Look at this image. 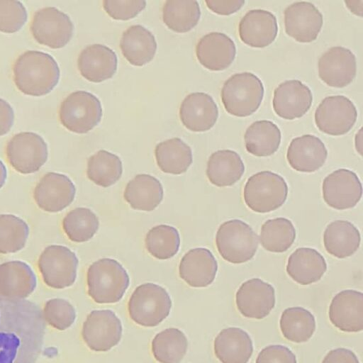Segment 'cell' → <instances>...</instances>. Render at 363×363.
Instances as JSON below:
<instances>
[{"instance_id": "6da1fadb", "label": "cell", "mask_w": 363, "mask_h": 363, "mask_svg": "<svg viewBox=\"0 0 363 363\" xmlns=\"http://www.w3.org/2000/svg\"><path fill=\"white\" fill-rule=\"evenodd\" d=\"M45 326L35 303L0 296V363H36Z\"/></svg>"}, {"instance_id": "7a4b0ae2", "label": "cell", "mask_w": 363, "mask_h": 363, "mask_svg": "<svg viewBox=\"0 0 363 363\" xmlns=\"http://www.w3.org/2000/svg\"><path fill=\"white\" fill-rule=\"evenodd\" d=\"M13 81L23 94L40 96L50 93L57 84L60 69L49 54L28 50L20 55L13 65Z\"/></svg>"}, {"instance_id": "3957f363", "label": "cell", "mask_w": 363, "mask_h": 363, "mask_svg": "<svg viewBox=\"0 0 363 363\" xmlns=\"http://www.w3.org/2000/svg\"><path fill=\"white\" fill-rule=\"evenodd\" d=\"M89 296L97 303H114L123 296L130 284L129 276L118 261L102 258L87 269Z\"/></svg>"}, {"instance_id": "277c9868", "label": "cell", "mask_w": 363, "mask_h": 363, "mask_svg": "<svg viewBox=\"0 0 363 363\" xmlns=\"http://www.w3.org/2000/svg\"><path fill=\"white\" fill-rule=\"evenodd\" d=\"M261 79L252 72L235 73L223 84L220 98L225 111L238 117H247L259 107L264 96Z\"/></svg>"}, {"instance_id": "5b68a950", "label": "cell", "mask_w": 363, "mask_h": 363, "mask_svg": "<svg viewBox=\"0 0 363 363\" xmlns=\"http://www.w3.org/2000/svg\"><path fill=\"white\" fill-rule=\"evenodd\" d=\"M171 308L172 300L167 291L153 283L138 286L128 303L130 318L144 327L159 325L169 315Z\"/></svg>"}, {"instance_id": "8992f818", "label": "cell", "mask_w": 363, "mask_h": 363, "mask_svg": "<svg viewBox=\"0 0 363 363\" xmlns=\"http://www.w3.org/2000/svg\"><path fill=\"white\" fill-rule=\"evenodd\" d=\"M258 242V236L252 228L238 219L222 223L216 235V245L220 255L233 264L250 260L257 252Z\"/></svg>"}, {"instance_id": "52a82bcc", "label": "cell", "mask_w": 363, "mask_h": 363, "mask_svg": "<svg viewBox=\"0 0 363 363\" xmlns=\"http://www.w3.org/2000/svg\"><path fill=\"white\" fill-rule=\"evenodd\" d=\"M288 186L284 178L271 171H262L246 182L243 198L247 206L265 213L281 207L286 200Z\"/></svg>"}, {"instance_id": "ba28073f", "label": "cell", "mask_w": 363, "mask_h": 363, "mask_svg": "<svg viewBox=\"0 0 363 363\" xmlns=\"http://www.w3.org/2000/svg\"><path fill=\"white\" fill-rule=\"evenodd\" d=\"M102 107L99 99L86 91H76L61 103L59 118L69 130L86 133L100 122Z\"/></svg>"}, {"instance_id": "9c48e42d", "label": "cell", "mask_w": 363, "mask_h": 363, "mask_svg": "<svg viewBox=\"0 0 363 363\" xmlns=\"http://www.w3.org/2000/svg\"><path fill=\"white\" fill-rule=\"evenodd\" d=\"M78 264V258L74 252L58 245L45 247L37 263L43 282L56 289L71 286L74 283Z\"/></svg>"}, {"instance_id": "30bf717a", "label": "cell", "mask_w": 363, "mask_h": 363, "mask_svg": "<svg viewBox=\"0 0 363 363\" xmlns=\"http://www.w3.org/2000/svg\"><path fill=\"white\" fill-rule=\"evenodd\" d=\"M6 156L16 171L23 174H32L38 172L46 162L48 145L37 133H19L8 141Z\"/></svg>"}, {"instance_id": "8fae6325", "label": "cell", "mask_w": 363, "mask_h": 363, "mask_svg": "<svg viewBox=\"0 0 363 363\" xmlns=\"http://www.w3.org/2000/svg\"><path fill=\"white\" fill-rule=\"evenodd\" d=\"M30 31L40 44L57 49L64 47L70 40L74 25L64 12L55 7H45L33 15Z\"/></svg>"}, {"instance_id": "7c38bea8", "label": "cell", "mask_w": 363, "mask_h": 363, "mask_svg": "<svg viewBox=\"0 0 363 363\" xmlns=\"http://www.w3.org/2000/svg\"><path fill=\"white\" fill-rule=\"evenodd\" d=\"M357 118V111L354 104L342 95L324 98L314 114L317 128L321 132L334 136L348 133L354 125Z\"/></svg>"}, {"instance_id": "4fadbf2b", "label": "cell", "mask_w": 363, "mask_h": 363, "mask_svg": "<svg viewBox=\"0 0 363 363\" xmlns=\"http://www.w3.org/2000/svg\"><path fill=\"white\" fill-rule=\"evenodd\" d=\"M122 332L121 321L113 311L94 310L83 323L82 337L90 350L107 352L118 344Z\"/></svg>"}, {"instance_id": "5bb4252c", "label": "cell", "mask_w": 363, "mask_h": 363, "mask_svg": "<svg viewBox=\"0 0 363 363\" xmlns=\"http://www.w3.org/2000/svg\"><path fill=\"white\" fill-rule=\"evenodd\" d=\"M75 194V186L67 176L48 172L36 184L33 196L36 205L41 210L57 213L72 203Z\"/></svg>"}, {"instance_id": "9a60e30c", "label": "cell", "mask_w": 363, "mask_h": 363, "mask_svg": "<svg viewBox=\"0 0 363 363\" xmlns=\"http://www.w3.org/2000/svg\"><path fill=\"white\" fill-rule=\"evenodd\" d=\"M323 198L330 207L345 210L354 207L362 196V186L357 175L346 169L328 174L322 185Z\"/></svg>"}, {"instance_id": "2e32d148", "label": "cell", "mask_w": 363, "mask_h": 363, "mask_svg": "<svg viewBox=\"0 0 363 363\" xmlns=\"http://www.w3.org/2000/svg\"><path fill=\"white\" fill-rule=\"evenodd\" d=\"M286 34L300 43L315 40L323 23V17L315 6L309 1H296L284 11Z\"/></svg>"}, {"instance_id": "e0dca14e", "label": "cell", "mask_w": 363, "mask_h": 363, "mask_svg": "<svg viewBox=\"0 0 363 363\" xmlns=\"http://www.w3.org/2000/svg\"><path fill=\"white\" fill-rule=\"evenodd\" d=\"M318 67L319 77L327 85L344 87L350 84L356 76V57L345 47H332L320 57Z\"/></svg>"}, {"instance_id": "ac0fdd59", "label": "cell", "mask_w": 363, "mask_h": 363, "mask_svg": "<svg viewBox=\"0 0 363 363\" xmlns=\"http://www.w3.org/2000/svg\"><path fill=\"white\" fill-rule=\"evenodd\" d=\"M235 303L240 313L249 318L262 319L275 305L274 287L258 278L241 284L235 294Z\"/></svg>"}, {"instance_id": "d6986e66", "label": "cell", "mask_w": 363, "mask_h": 363, "mask_svg": "<svg viewBox=\"0 0 363 363\" xmlns=\"http://www.w3.org/2000/svg\"><path fill=\"white\" fill-rule=\"evenodd\" d=\"M313 101L311 89L298 79L286 80L274 91L272 106L274 112L286 120L302 117L310 109Z\"/></svg>"}, {"instance_id": "ffe728a7", "label": "cell", "mask_w": 363, "mask_h": 363, "mask_svg": "<svg viewBox=\"0 0 363 363\" xmlns=\"http://www.w3.org/2000/svg\"><path fill=\"white\" fill-rule=\"evenodd\" d=\"M332 324L343 332L363 330V294L355 290H344L333 298L329 308Z\"/></svg>"}, {"instance_id": "44dd1931", "label": "cell", "mask_w": 363, "mask_h": 363, "mask_svg": "<svg viewBox=\"0 0 363 363\" xmlns=\"http://www.w3.org/2000/svg\"><path fill=\"white\" fill-rule=\"evenodd\" d=\"M238 33L240 40L250 47H267L277 38V18L267 10H250L239 22Z\"/></svg>"}, {"instance_id": "7402d4cb", "label": "cell", "mask_w": 363, "mask_h": 363, "mask_svg": "<svg viewBox=\"0 0 363 363\" xmlns=\"http://www.w3.org/2000/svg\"><path fill=\"white\" fill-rule=\"evenodd\" d=\"M196 55L199 62L208 69L220 71L233 62L236 47L226 34L211 32L200 38L196 46Z\"/></svg>"}, {"instance_id": "603a6c76", "label": "cell", "mask_w": 363, "mask_h": 363, "mask_svg": "<svg viewBox=\"0 0 363 363\" xmlns=\"http://www.w3.org/2000/svg\"><path fill=\"white\" fill-rule=\"evenodd\" d=\"M179 116L183 125L194 132L211 129L216 123L218 109L213 98L203 92L187 95L182 101Z\"/></svg>"}, {"instance_id": "cb8c5ba5", "label": "cell", "mask_w": 363, "mask_h": 363, "mask_svg": "<svg viewBox=\"0 0 363 363\" xmlns=\"http://www.w3.org/2000/svg\"><path fill=\"white\" fill-rule=\"evenodd\" d=\"M328 150L323 142L313 135H303L294 138L287 149L289 165L301 172H313L325 162Z\"/></svg>"}, {"instance_id": "d4e9b609", "label": "cell", "mask_w": 363, "mask_h": 363, "mask_svg": "<svg viewBox=\"0 0 363 363\" xmlns=\"http://www.w3.org/2000/svg\"><path fill=\"white\" fill-rule=\"evenodd\" d=\"M218 271L217 261L212 252L203 247L188 251L182 258L180 277L190 286L206 287L214 281Z\"/></svg>"}, {"instance_id": "484cf974", "label": "cell", "mask_w": 363, "mask_h": 363, "mask_svg": "<svg viewBox=\"0 0 363 363\" xmlns=\"http://www.w3.org/2000/svg\"><path fill=\"white\" fill-rule=\"evenodd\" d=\"M36 286V276L27 263L14 260L0 264L1 297L26 299Z\"/></svg>"}, {"instance_id": "4316f807", "label": "cell", "mask_w": 363, "mask_h": 363, "mask_svg": "<svg viewBox=\"0 0 363 363\" xmlns=\"http://www.w3.org/2000/svg\"><path fill=\"white\" fill-rule=\"evenodd\" d=\"M80 74L92 82L111 78L117 69V56L108 47L94 44L86 47L77 59Z\"/></svg>"}, {"instance_id": "83f0119b", "label": "cell", "mask_w": 363, "mask_h": 363, "mask_svg": "<svg viewBox=\"0 0 363 363\" xmlns=\"http://www.w3.org/2000/svg\"><path fill=\"white\" fill-rule=\"evenodd\" d=\"M252 352V341L240 328H225L215 338L214 353L221 363H247Z\"/></svg>"}, {"instance_id": "f1b7e54d", "label": "cell", "mask_w": 363, "mask_h": 363, "mask_svg": "<svg viewBox=\"0 0 363 363\" xmlns=\"http://www.w3.org/2000/svg\"><path fill=\"white\" fill-rule=\"evenodd\" d=\"M286 269L294 281L308 285L321 279L327 270V263L316 250L300 247L289 256Z\"/></svg>"}, {"instance_id": "f546056e", "label": "cell", "mask_w": 363, "mask_h": 363, "mask_svg": "<svg viewBox=\"0 0 363 363\" xmlns=\"http://www.w3.org/2000/svg\"><path fill=\"white\" fill-rule=\"evenodd\" d=\"M120 48L131 65L143 66L153 59L157 43L150 30L140 25H133L123 33Z\"/></svg>"}, {"instance_id": "4dcf8cb0", "label": "cell", "mask_w": 363, "mask_h": 363, "mask_svg": "<svg viewBox=\"0 0 363 363\" xmlns=\"http://www.w3.org/2000/svg\"><path fill=\"white\" fill-rule=\"evenodd\" d=\"M163 195L162 186L157 179L141 174L127 184L123 197L133 209L151 211L162 202Z\"/></svg>"}, {"instance_id": "1f68e13d", "label": "cell", "mask_w": 363, "mask_h": 363, "mask_svg": "<svg viewBox=\"0 0 363 363\" xmlns=\"http://www.w3.org/2000/svg\"><path fill=\"white\" fill-rule=\"evenodd\" d=\"M244 172V163L236 152L220 150L209 157L206 172L211 184L223 187L235 184L241 179Z\"/></svg>"}, {"instance_id": "d6a6232c", "label": "cell", "mask_w": 363, "mask_h": 363, "mask_svg": "<svg viewBox=\"0 0 363 363\" xmlns=\"http://www.w3.org/2000/svg\"><path fill=\"white\" fill-rule=\"evenodd\" d=\"M361 241L358 229L350 222L337 220L328 224L323 233V243L331 255L343 259L358 250Z\"/></svg>"}, {"instance_id": "836d02e7", "label": "cell", "mask_w": 363, "mask_h": 363, "mask_svg": "<svg viewBox=\"0 0 363 363\" xmlns=\"http://www.w3.org/2000/svg\"><path fill=\"white\" fill-rule=\"evenodd\" d=\"M281 134L279 127L267 120L253 122L245 130L246 150L257 157L273 155L279 147Z\"/></svg>"}, {"instance_id": "e575fe53", "label": "cell", "mask_w": 363, "mask_h": 363, "mask_svg": "<svg viewBox=\"0 0 363 363\" xmlns=\"http://www.w3.org/2000/svg\"><path fill=\"white\" fill-rule=\"evenodd\" d=\"M155 155L160 169L168 174L184 173L193 162L191 147L179 138L157 144Z\"/></svg>"}, {"instance_id": "d590c367", "label": "cell", "mask_w": 363, "mask_h": 363, "mask_svg": "<svg viewBox=\"0 0 363 363\" xmlns=\"http://www.w3.org/2000/svg\"><path fill=\"white\" fill-rule=\"evenodd\" d=\"M151 348L155 359L160 363H179L186 353L188 340L179 329L169 328L154 337Z\"/></svg>"}, {"instance_id": "8d00e7d4", "label": "cell", "mask_w": 363, "mask_h": 363, "mask_svg": "<svg viewBox=\"0 0 363 363\" xmlns=\"http://www.w3.org/2000/svg\"><path fill=\"white\" fill-rule=\"evenodd\" d=\"M279 325L283 336L296 343L308 341L315 330L313 315L301 307H291L284 310Z\"/></svg>"}, {"instance_id": "74e56055", "label": "cell", "mask_w": 363, "mask_h": 363, "mask_svg": "<svg viewBox=\"0 0 363 363\" xmlns=\"http://www.w3.org/2000/svg\"><path fill=\"white\" fill-rule=\"evenodd\" d=\"M201 10L196 1L167 0L162 8L165 25L177 33L191 30L199 22Z\"/></svg>"}, {"instance_id": "f35d334b", "label": "cell", "mask_w": 363, "mask_h": 363, "mask_svg": "<svg viewBox=\"0 0 363 363\" xmlns=\"http://www.w3.org/2000/svg\"><path fill=\"white\" fill-rule=\"evenodd\" d=\"M122 162L116 155L101 150L91 155L87 162L86 175L96 184L108 187L121 177Z\"/></svg>"}, {"instance_id": "ab89813d", "label": "cell", "mask_w": 363, "mask_h": 363, "mask_svg": "<svg viewBox=\"0 0 363 363\" xmlns=\"http://www.w3.org/2000/svg\"><path fill=\"white\" fill-rule=\"evenodd\" d=\"M296 230L291 220L276 218L264 222L259 235L262 246L272 252H284L294 243Z\"/></svg>"}, {"instance_id": "60d3db41", "label": "cell", "mask_w": 363, "mask_h": 363, "mask_svg": "<svg viewBox=\"0 0 363 363\" xmlns=\"http://www.w3.org/2000/svg\"><path fill=\"white\" fill-rule=\"evenodd\" d=\"M64 233L72 242L89 240L97 232L99 221L96 214L87 208H76L67 213L62 223Z\"/></svg>"}, {"instance_id": "b9f144b4", "label": "cell", "mask_w": 363, "mask_h": 363, "mask_svg": "<svg viewBox=\"0 0 363 363\" xmlns=\"http://www.w3.org/2000/svg\"><path fill=\"white\" fill-rule=\"evenodd\" d=\"M145 242L151 255L159 259H167L177 253L180 238L178 230L173 226L159 225L147 232Z\"/></svg>"}, {"instance_id": "7bdbcfd3", "label": "cell", "mask_w": 363, "mask_h": 363, "mask_svg": "<svg viewBox=\"0 0 363 363\" xmlns=\"http://www.w3.org/2000/svg\"><path fill=\"white\" fill-rule=\"evenodd\" d=\"M29 235V227L22 218L12 214L0 215V254L21 250Z\"/></svg>"}, {"instance_id": "ee69618b", "label": "cell", "mask_w": 363, "mask_h": 363, "mask_svg": "<svg viewBox=\"0 0 363 363\" xmlns=\"http://www.w3.org/2000/svg\"><path fill=\"white\" fill-rule=\"evenodd\" d=\"M46 324L59 330L69 328L76 319L74 306L63 298H52L45 302L42 309Z\"/></svg>"}, {"instance_id": "f6af8a7d", "label": "cell", "mask_w": 363, "mask_h": 363, "mask_svg": "<svg viewBox=\"0 0 363 363\" xmlns=\"http://www.w3.org/2000/svg\"><path fill=\"white\" fill-rule=\"evenodd\" d=\"M27 21V11L19 1L0 0V31L12 33L19 30Z\"/></svg>"}, {"instance_id": "bcb514c9", "label": "cell", "mask_w": 363, "mask_h": 363, "mask_svg": "<svg viewBox=\"0 0 363 363\" xmlns=\"http://www.w3.org/2000/svg\"><path fill=\"white\" fill-rule=\"evenodd\" d=\"M146 5L145 1L104 0L103 7L113 18L128 20L137 16Z\"/></svg>"}, {"instance_id": "7dc6e473", "label": "cell", "mask_w": 363, "mask_h": 363, "mask_svg": "<svg viewBox=\"0 0 363 363\" xmlns=\"http://www.w3.org/2000/svg\"><path fill=\"white\" fill-rule=\"evenodd\" d=\"M256 363H296L295 354L287 347L269 345L261 350Z\"/></svg>"}, {"instance_id": "c3c4849f", "label": "cell", "mask_w": 363, "mask_h": 363, "mask_svg": "<svg viewBox=\"0 0 363 363\" xmlns=\"http://www.w3.org/2000/svg\"><path fill=\"white\" fill-rule=\"evenodd\" d=\"M208 9L220 15H230L238 11L245 1H205Z\"/></svg>"}, {"instance_id": "681fc988", "label": "cell", "mask_w": 363, "mask_h": 363, "mask_svg": "<svg viewBox=\"0 0 363 363\" xmlns=\"http://www.w3.org/2000/svg\"><path fill=\"white\" fill-rule=\"evenodd\" d=\"M322 363H359L356 354L345 348H337L330 351Z\"/></svg>"}, {"instance_id": "f907efd6", "label": "cell", "mask_w": 363, "mask_h": 363, "mask_svg": "<svg viewBox=\"0 0 363 363\" xmlns=\"http://www.w3.org/2000/svg\"><path fill=\"white\" fill-rule=\"evenodd\" d=\"M14 121V113L11 105L0 99V136L6 134L11 128Z\"/></svg>"}, {"instance_id": "816d5d0a", "label": "cell", "mask_w": 363, "mask_h": 363, "mask_svg": "<svg viewBox=\"0 0 363 363\" xmlns=\"http://www.w3.org/2000/svg\"><path fill=\"white\" fill-rule=\"evenodd\" d=\"M347 7L355 15L362 16L363 1H345Z\"/></svg>"}, {"instance_id": "f5cc1de1", "label": "cell", "mask_w": 363, "mask_h": 363, "mask_svg": "<svg viewBox=\"0 0 363 363\" xmlns=\"http://www.w3.org/2000/svg\"><path fill=\"white\" fill-rule=\"evenodd\" d=\"M362 128H360L354 138L355 148L360 155H362Z\"/></svg>"}, {"instance_id": "db71d44e", "label": "cell", "mask_w": 363, "mask_h": 363, "mask_svg": "<svg viewBox=\"0 0 363 363\" xmlns=\"http://www.w3.org/2000/svg\"><path fill=\"white\" fill-rule=\"evenodd\" d=\"M7 177V170L4 164L0 160V189L4 185Z\"/></svg>"}]
</instances>
